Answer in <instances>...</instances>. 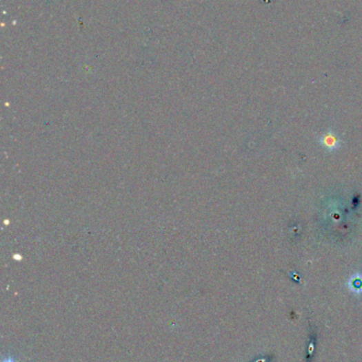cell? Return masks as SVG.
Returning a JSON list of instances; mask_svg holds the SVG:
<instances>
[{"label": "cell", "instance_id": "1", "mask_svg": "<svg viewBox=\"0 0 362 362\" xmlns=\"http://www.w3.org/2000/svg\"><path fill=\"white\" fill-rule=\"evenodd\" d=\"M319 143L328 151H336L341 147L342 141L337 134L330 129L319 137Z\"/></svg>", "mask_w": 362, "mask_h": 362}]
</instances>
